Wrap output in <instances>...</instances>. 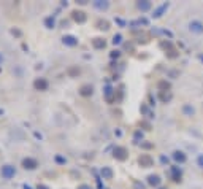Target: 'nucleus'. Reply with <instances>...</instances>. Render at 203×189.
I'll list each match as a JSON object with an SVG mask.
<instances>
[{"mask_svg": "<svg viewBox=\"0 0 203 189\" xmlns=\"http://www.w3.org/2000/svg\"><path fill=\"white\" fill-rule=\"evenodd\" d=\"M113 157L116 159V160H125L129 157V151H127V148H124V146H116V148L113 149Z\"/></svg>", "mask_w": 203, "mask_h": 189, "instance_id": "nucleus-1", "label": "nucleus"}, {"mask_svg": "<svg viewBox=\"0 0 203 189\" xmlns=\"http://www.w3.org/2000/svg\"><path fill=\"white\" fill-rule=\"evenodd\" d=\"M138 164H140V167H143V169H149V167H152V164H154V159L149 154H141L138 157Z\"/></svg>", "mask_w": 203, "mask_h": 189, "instance_id": "nucleus-2", "label": "nucleus"}, {"mask_svg": "<svg viewBox=\"0 0 203 189\" xmlns=\"http://www.w3.org/2000/svg\"><path fill=\"white\" fill-rule=\"evenodd\" d=\"M21 165H22L25 170H35L38 167V160L33 159V157H25V159H22Z\"/></svg>", "mask_w": 203, "mask_h": 189, "instance_id": "nucleus-3", "label": "nucleus"}, {"mask_svg": "<svg viewBox=\"0 0 203 189\" xmlns=\"http://www.w3.org/2000/svg\"><path fill=\"white\" fill-rule=\"evenodd\" d=\"M72 19L75 21V22H78V24H83V22H86L87 15L84 11H81V10H73L72 11Z\"/></svg>", "mask_w": 203, "mask_h": 189, "instance_id": "nucleus-4", "label": "nucleus"}, {"mask_svg": "<svg viewBox=\"0 0 203 189\" xmlns=\"http://www.w3.org/2000/svg\"><path fill=\"white\" fill-rule=\"evenodd\" d=\"M15 175H16V169H15L13 165H8V164H6V165L2 167V177H3V178L10 180V178L15 177Z\"/></svg>", "mask_w": 203, "mask_h": 189, "instance_id": "nucleus-5", "label": "nucleus"}, {"mask_svg": "<svg viewBox=\"0 0 203 189\" xmlns=\"http://www.w3.org/2000/svg\"><path fill=\"white\" fill-rule=\"evenodd\" d=\"M48 80H45V78H35L33 80V88H35V91H46L48 89Z\"/></svg>", "mask_w": 203, "mask_h": 189, "instance_id": "nucleus-6", "label": "nucleus"}, {"mask_svg": "<svg viewBox=\"0 0 203 189\" xmlns=\"http://www.w3.org/2000/svg\"><path fill=\"white\" fill-rule=\"evenodd\" d=\"M62 43H64L65 46H70V48H73L78 45V38L73 37V35H65L64 38H62Z\"/></svg>", "mask_w": 203, "mask_h": 189, "instance_id": "nucleus-7", "label": "nucleus"}, {"mask_svg": "<svg viewBox=\"0 0 203 189\" xmlns=\"http://www.w3.org/2000/svg\"><path fill=\"white\" fill-rule=\"evenodd\" d=\"M189 29H191V32H194V33H203V24L200 21H192V22L189 24Z\"/></svg>", "mask_w": 203, "mask_h": 189, "instance_id": "nucleus-8", "label": "nucleus"}, {"mask_svg": "<svg viewBox=\"0 0 203 189\" xmlns=\"http://www.w3.org/2000/svg\"><path fill=\"white\" fill-rule=\"evenodd\" d=\"M92 46L95 50H103V48L107 46V40L102 38V37H95V38H92Z\"/></svg>", "mask_w": 203, "mask_h": 189, "instance_id": "nucleus-9", "label": "nucleus"}, {"mask_svg": "<svg viewBox=\"0 0 203 189\" xmlns=\"http://www.w3.org/2000/svg\"><path fill=\"white\" fill-rule=\"evenodd\" d=\"M80 94L83 95V97H90L94 94V88L90 86V84H83L81 88H80Z\"/></svg>", "mask_w": 203, "mask_h": 189, "instance_id": "nucleus-10", "label": "nucleus"}, {"mask_svg": "<svg viewBox=\"0 0 203 189\" xmlns=\"http://www.w3.org/2000/svg\"><path fill=\"white\" fill-rule=\"evenodd\" d=\"M148 184L152 186V187L160 186V177H159V175H149V177H148Z\"/></svg>", "mask_w": 203, "mask_h": 189, "instance_id": "nucleus-11", "label": "nucleus"}, {"mask_svg": "<svg viewBox=\"0 0 203 189\" xmlns=\"http://www.w3.org/2000/svg\"><path fill=\"white\" fill-rule=\"evenodd\" d=\"M67 73H68L70 78H78V75L81 73V70H80V67H78V65H72V67H68Z\"/></svg>", "mask_w": 203, "mask_h": 189, "instance_id": "nucleus-12", "label": "nucleus"}, {"mask_svg": "<svg viewBox=\"0 0 203 189\" xmlns=\"http://www.w3.org/2000/svg\"><path fill=\"white\" fill-rule=\"evenodd\" d=\"M100 173H102L103 180H113V177H114V173H113V170H111L110 167H103V169L100 170Z\"/></svg>", "mask_w": 203, "mask_h": 189, "instance_id": "nucleus-13", "label": "nucleus"}, {"mask_svg": "<svg viewBox=\"0 0 203 189\" xmlns=\"http://www.w3.org/2000/svg\"><path fill=\"white\" fill-rule=\"evenodd\" d=\"M157 88L160 89V92H170V89H171V84L168 81H165V80H162V81H159V84H157Z\"/></svg>", "mask_w": 203, "mask_h": 189, "instance_id": "nucleus-14", "label": "nucleus"}, {"mask_svg": "<svg viewBox=\"0 0 203 189\" xmlns=\"http://www.w3.org/2000/svg\"><path fill=\"white\" fill-rule=\"evenodd\" d=\"M173 159L176 160V162H179V164H184L187 157H186V154H184L183 151H174L173 153Z\"/></svg>", "mask_w": 203, "mask_h": 189, "instance_id": "nucleus-15", "label": "nucleus"}, {"mask_svg": "<svg viewBox=\"0 0 203 189\" xmlns=\"http://www.w3.org/2000/svg\"><path fill=\"white\" fill-rule=\"evenodd\" d=\"M151 2H148V0H143V2H137V8L140 10V11H148V10H151Z\"/></svg>", "mask_w": 203, "mask_h": 189, "instance_id": "nucleus-16", "label": "nucleus"}, {"mask_svg": "<svg viewBox=\"0 0 203 189\" xmlns=\"http://www.w3.org/2000/svg\"><path fill=\"white\" fill-rule=\"evenodd\" d=\"M167 8H168V3H162L159 8L154 10V15H152V16H154V18H160V16L164 15V11H167Z\"/></svg>", "mask_w": 203, "mask_h": 189, "instance_id": "nucleus-17", "label": "nucleus"}, {"mask_svg": "<svg viewBox=\"0 0 203 189\" xmlns=\"http://www.w3.org/2000/svg\"><path fill=\"white\" fill-rule=\"evenodd\" d=\"M171 178H173V181H176V183L181 181V170L178 167H171Z\"/></svg>", "mask_w": 203, "mask_h": 189, "instance_id": "nucleus-18", "label": "nucleus"}, {"mask_svg": "<svg viewBox=\"0 0 203 189\" xmlns=\"http://www.w3.org/2000/svg\"><path fill=\"white\" fill-rule=\"evenodd\" d=\"M94 6H95L97 10H108L110 3H108V2H102V0H95V2H94Z\"/></svg>", "mask_w": 203, "mask_h": 189, "instance_id": "nucleus-19", "label": "nucleus"}, {"mask_svg": "<svg viewBox=\"0 0 203 189\" xmlns=\"http://www.w3.org/2000/svg\"><path fill=\"white\" fill-rule=\"evenodd\" d=\"M97 29H100V30H108V29H110V22H108V21H103V19L97 21Z\"/></svg>", "mask_w": 203, "mask_h": 189, "instance_id": "nucleus-20", "label": "nucleus"}, {"mask_svg": "<svg viewBox=\"0 0 203 189\" xmlns=\"http://www.w3.org/2000/svg\"><path fill=\"white\" fill-rule=\"evenodd\" d=\"M160 48H162V50H165L167 53L171 51V50H174L173 45H171V41H168V40H167V41H160Z\"/></svg>", "mask_w": 203, "mask_h": 189, "instance_id": "nucleus-21", "label": "nucleus"}, {"mask_svg": "<svg viewBox=\"0 0 203 189\" xmlns=\"http://www.w3.org/2000/svg\"><path fill=\"white\" fill-rule=\"evenodd\" d=\"M160 100H162L164 103H167V102H170L171 100V92H160Z\"/></svg>", "mask_w": 203, "mask_h": 189, "instance_id": "nucleus-22", "label": "nucleus"}, {"mask_svg": "<svg viewBox=\"0 0 203 189\" xmlns=\"http://www.w3.org/2000/svg\"><path fill=\"white\" fill-rule=\"evenodd\" d=\"M105 95H107L108 102H113V89H111L110 86H107V89H105Z\"/></svg>", "mask_w": 203, "mask_h": 189, "instance_id": "nucleus-23", "label": "nucleus"}, {"mask_svg": "<svg viewBox=\"0 0 203 189\" xmlns=\"http://www.w3.org/2000/svg\"><path fill=\"white\" fill-rule=\"evenodd\" d=\"M54 24H56V22H54V18L49 16V18H46V19H45V26L48 27V29H52Z\"/></svg>", "mask_w": 203, "mask_h": 189, "instance_id": "nucleus-24", "label": "nucleus"}, {"mask_svg": "<svg viewBox=\"0 0 203 189\" xmlns=\"http://www.w3.org/2000/svg\"><path fill=\"white\" fill-rule=\"evenodd\" d=\"M183 110H184V113H186L187 116H192V115H194V108L191 107V105H184Z\"/></svg>", "mask_w": 203, "mask_h": 189, "instance_id": "nucleus-25", "label": "nucleus"}, {"mask_svg": "<svg viewBox=\"0 0 203 189\" xmlns=\"http://www.w3.org/2000/svg\"><path fill=\"white\" fill-rule=\"evenodd\" d=\"M122 41V35L121 33H116L114 37H113V45H119Z\"/></svg>", "mask_w": 203, "mask_h": 189, "instance_id": "nucleus-26", "label": "nucleus"}, {"mask_svg": "<svg viewBox=\"0 0 203 189\" xmlns=\"http://www.w3.org/2000/svg\"><path fill=\"white\" fill-rule=\"evenodd\" d=\"M119 56H121V51H117V50H116V51H111V53H110V57H111V59H117Z\"/></svg>", "mask_w": 203, "mask_h": 189, "instance_id": "nucleus-27", "label": "nucleus"}, {"mask_svg": "<svg viewBox=\"0 0 203 189\" xmlns=\"http://www.w3.org/2000/svg\"><path fill=\"white\" fill-rule=\"evenodd\" d=\"M134 187H135V189H146V186L141 184L140 181H134Z\"/></svg>", "mask_w": 203, "mask_h": 189, "instance_id": "nucleus-28", "label": "nucleus"}, {"mask_svg": "<svg viewBox=\"0 0 203 189\" xmlns=\"http://www.w3.org/2000/svg\"><path fill=\"white\" fill-rule=\"evenodd\" d=\"M167 56H168V57H176V56H178V53H176V50H171V51H168V53H167Z\"/></svg>", "mask_w": 203, "mask_h": 189, "instance_id": "nucleus-29", "label": "nucleus"}, {"mask_svg": "<svg viewBox=\"0 0 203 189\" xmlns=\"http://www.w3.org/2000/svg\"><path fill=\"white\" fill-rule=\"evenodd\" d=\"M141 148L149 149V148H154V145H152V143H141Z\"/></svg>", "mask_w": 203, "mask_h": 189, "instance_id": "nucleus-30", "label": "nucleus"}, {"mask_svg": "<svg viewBox=\"0 0 203 189\" xmlns=\"http://www.w3.org/2000/svg\"><path fill=\"white\" fill-rule=\"evenodd\" d=\"M11 35H15V37H21V30H18V29H11Z\"/></svg>", "mask_w": 203, "mask_h": 189, "instance_id": "nucleus-31", "label": "nucleus"}, {"mask_svg": "<svg viewBox=\"0 0 203 189\" xmlns=\"http://www.w3.org/2000/svg\"><path fill=\"white\" fill-rule=\"evenodd\" d=\"M56 162H59V164H65V159H64V157H60V156H56Z\"/></svg>", "mask_w": 203, "mask_h": 189, "instance_id": "nucleus-32", "label": "nucleus"}, {"mask_svg": "<svg viewBox=\"0 0 203 189\" xmlns=\"http://www.w3.org/2000/svg\"><path fill=\"white\" fill-rule=\"evenodd\" d=\"M197 162H198V165L201 167V169H203V154H200L198 156V159H197Z\"/></svg>", "mask_w": 203, "mask_h": 189, "instance_id": "nucleus-33", "label": "nucleus"}, {"mask_svg": "<svg viewBox=\"0 0 203 189\" xmlns=\"http://www.w3.org/2000/svg\"><path fill=\"white\" fill-rule=\"evenodd\" d=\"M78 189H92V187H90L89 184H80V186H78Z\"/></svg>", "mask_w": 203, "mask_h": 189, "instance_id": "nucleus-34", "label": "nucleus"}, {"mask_svg": "<svg viewBox=\"0 0 203 189\" xmlns=\"http://www.w3.org/2000/svg\"><path fill=\"white\" fill-rule=\"evenodd\" d=\"M37 189H49V187L45 186V184H38V186H37Z\"/></svg>", "mask_w": 203, "mask_h": 189, "instance_id": "nucleus-35", "label": "nucleus"}, {"mask_svg": "<svg viewBox=\"0 0 203 189\" xmlns=\"http://www.w3.org/2000/svg\"><path fill=\"white\" fill-rule=\"evenodd\" d=\"M78 3H80V5H86L87 0H78Z\"/></svg>", "mask_w": 203, "mask_h": 189, "instance_id": "nucleus-36", "label": "nucleus"}, {"mask_svg": "<svg viewBox=\"0 0 203 189\" xmlns=\"http://www.w3.org/2000/svg\"><path fill=\"white\" fill-rule=\"evenodd\" d=\"M24 189H32L30 186H27V184H24Z\"/></svg>", "mask_w": 203, "mask_h": 189, "instance_id": "nucleus-37", "label": "nucleus"}, {"mask_svg": "<svg viewBox=\"0 0 203 189\" xmlns=\"http://www.w3.org/2000/svg\"><path fill=\"white\" fill-rule=\"evenodd\" d=\"M0 115H3V110H0Z\"/></svg>", "mask_w": 203, "mask_h": 189, "instance_id": "nucleus-38", "label": "nucleus"}, {"mask_svg": "<svg viewBox=\"0 0 203 189\" xmlns=\"http://www.w3.org/2000/svg\"><path fill=\"white\" fill-rule=\"evenodd\" d=\"M159 189H167V187H159Z\"/></svg>", "mask_w": 203, "mask_h": 189, "instance_id": "nucleus-39", "label": "nucleus"}, {"mask_svg": "<svg viewBox=\"0 0 203 189\" xmlns=\"http://www.w3.org/2000/svg\"><path fill=\"white\" fill-rule=\"evenodd\" d=\"M0 62H2V56H0Z\"/></svg>", "mask_w": 203, "mask_h": 189, "instance_id": "nucleus-40", "label": "nucleus"}, {"mask_svg": "<svg viewBox=\"0 0 203 189\" xmlns=\"http://www.w3.org/2000/svg\"><path fill=\"white\" fill-rule=\"evenodd\" d=\"M200 59H201V60H203V56H201V57H200Z\"/></svg>", "mask_w": 203, "mask_h": 189, "instance_id": "nucleus-41", "label": "nucleus"}]
</instances>
